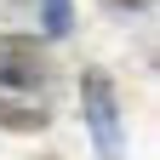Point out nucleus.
Segmentation results:
<instances>
[{
  "label": "nucleus",
  "instance_id": "1",
  "mask_svg": "<svg viewBox=\"0 0 160 160\" xmlns=\"http://www.w3.org/2000/svg\"><path fill=\"white\" fill-rule=\"evenodd\" d=\"M46 80H52V69L34 40L0 34V126L34 132L46 120Z\"/></svg>",
  "mask_w": 160,
  "mask_h": 160
},
{
  "label": "nucleus",
  "instance_id": "2",
  "mask_svg": "<svg viewBox=\"0 0 160 160\" xmlns=\"http://www.w3.org/2000/svg\"><path fill=\"white\" fill-rule=\"evenodd\" d=\"M86 114H92V137L103 160L120 154V114H114V97H109V80L103 74H86Z\"/></svg>",
  "mask_w": 160,
  "mask_h": 160
},
{
  "label": "nucleus",
  "instance_id": "3",
  "mask_svg": "<svg viewBox=\"0 0 160 160\" xmlns=\"http://www.w3.org/2000/svg\"><path fill=\"white\" fill-rule=\"evenodd\" d=\"M46 29L52 34H69V0H46Z\"/></svg>",
  "mask_w": 160,
  "mask_h": 160
}]
</instances>
